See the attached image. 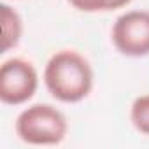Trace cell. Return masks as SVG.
<instances>
[{
  "label": "cell",
  "mask_w": 149,
  "mask_h": 149,
  "mask_svg": "<svg viewBox=\"0 0 149 149\" xmlns=\"http://www.w3.org/2000/svg\"><path fill=\"white\" fill-rule=\"evenodd\" d=\"M42 77L51 97L63 104L84 100L91 93L95 83L91 63L76 49L56 51L47 60Z\"/></svg>",
  "instance_id": "obj_1"
},
{
  "label": "cell",
  "mask_w": 149,
  "mask_h": 149,
  "mask_svg": "<svg viewBox=\"0 0 149 149\" xmlns=\"http://www.w3.org/2000/svg\"><path fill=\"white\" fill-rule=\"evenodd\" d=\"M19 140L30 146H56L68 133L65 114L51 104H32L25 107L14 123Z\"/></svg>",
  "instance_id": "obj_2"
},
{
  "label": "cell",
  "mask_w": 149,
  "mask_h": 149,
  "mask_svg": "<svg viewBox=\"0 0 149 149\" xmlns=\"http://www.w3.org/2000/svg\"><path fill=\"white\" fill-rule=\"evenodd\" d=\"M39 88V72L25 58H9L0 67V100L6 105H23Z\"/></svg>",
  "instance_id": "obj_3"
},
{
  "label": "cell",
  "mask_w": 149,
  "mask_h": 149,
  "mask_svg": "<svg viewBox=\"0 0 149 149\" xmlns=\"http://www.w3.org/2000/svg\"><path fill=\"white\" fill-rule=\"evenodd\" d=\"M114 47L128 58L149 54V11L132 9L118 16L111 30Z\"/></svg>",
  "instance_id": "obj_4"
},
{
  "label": "cell",
  "mask_w": 149,
  "mask_h": 149,
  "mask_svg": "<svg viewBox=\"0 0 149 149\" xmlns=\"http://www.w3.org/2000/svg\"><path fill=\"white\" fill-rule=\"evenodd\" d=\"M0 18H2V54L14 49L23 37V19L19 13L9 4L0 6Z\"/></svg>",
  "instance_id": "obj_5"
},
{
  "label": "cell",
  "mask_w": 149,
  "mask_h": 149,
  "mask_svg": "<svg viewBox=\"0 0 149 149\" xmlns=\"http://www.w3.org/2000/svg\"><path fill=\"white\" fill-rule=\"evenodd\" d=\"M130 121L137 132L149 135V93L137 97L130 105Z\"/></svg>",
  "instance_id": "obj_6"
},
{
  "label": "cell",
  "mask_w": 149,
  "mask_h": 149,
  "mask_svg": "<svg viewBox=\"0 0 149 149\" xmlns=\"http://www.w3.org/2000/svg\"><path fill=\"white\" fill-rule=\"evenodd\" d=\"M67 2L81 13H109L111 0H67Z\"/></svg>",
  "instance_id": "obj_7"
},
{
  "label": "cell",
  "mask_w": 149,
  "mask_h": 149,
  "mask_svg": "<svg viewBox=\"0 0 149 149\" xmlns=\"http://www.w3.org/2000/svg\"><path fill=\"white\" fill-rule=\"evenodd\" d=\"M132 0H111V11H118V9H123L126 7Z\"/></svg>",
  "instance_id": "obj_8"
}]
</instances>
